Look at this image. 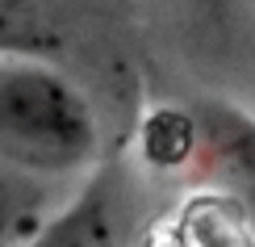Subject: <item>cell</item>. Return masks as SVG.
I'll list each match as a JSON object with an SVG mask.
<instances>
[{
  "label": "cell",
  "instance_id": "cell-1",
  "mask_svg": "<svg viewBox=\"0 0 255 247\" xmlns=\"http://www.w3.org/2000/svg\"><path fill=\"white\" fill-rule=\"evenodd\" d=\"M0 159L55 185L101 164L97 113L50 59L0 63Z\"/></svg>",
  "mask_w": 255,
  "mask_h": 247
},
{
  "label": "cell",
  "instance_id": "cell-2",
  "mask_svg": "<svg viewBox=\"0 0 255 247\" xmlns=\"http://www.w3.org/2000/svg\"><path fill=\"white\" fill-rule=\"evenodd\" d=\"M142 239V172L122 155L101 159L25 247H134Z\"/></svg>",
  "mask_w": 255,
  "mask_h": 247
},
{
  "label": "cell",
  "instance_id": "cell-3",
  "mask_svg": "<svg viewBox=\"0 0 255 247\" xmlns=\"http://www.w3.org/2000/svg\"><path fill=\"white\" fill-rule=\"evenodd\" d=\"M201 126V155L193 172H205L209 189L255 210V113L222 96H201L193 105Z\"/></svg>",
  "mask_w": 255,
  "mask_h": 247
},
{
  "label": "cell",
  "instance_id": "cell-4",
  "mask_svg": "<svg viewBox=\"0 0 255 247\" xmlns=\"http://www.w3.org/2000/svg\"><path fill=\"white\" fill-rule=\"evenodd\" d=\"M138 172H155V176H176V172H193L201 155V126L193 105H151L138 122Z\"/></svg>",
  "mask_w": 255,
  "mask_h": 247
},
{
  "label": "cell",
  "instance_id": "cell-5",
  "mask_svg": "<svg viewBox=\"0 0 255 247\" xmlns=\"http://www.w3.org/2000/svg\"><path fill=\"white\" fill-rule=\"evenodd\" d=\"M63 197L67 193L55 180H42L0 159V247H25L63 206Z\"/></svg>",
  "mask_w": 255,
  "mask_h": 247
},
{
  "label": "cell",
  "instance_id": "cell-6",
  "mask_svg": "<svg viewBox=\"0 0 255 247\" xmlns=\"http://www.w3.org/2000/svg\"><path fill=\"white\" fill-rule=\"evenodd\" d=\"M63 55V29L42 0H0V63Z\"/></svg>",
  "mask_w": 255,
  "mask_h": 247
},
{
  "label": "cell",
  "instance_id": "cell-7",
  "mask_svg": "<svg viewBox=\"0 0 255 247\" xmlns=\"http://www.w3.org/2000/svg\"><path fill=\"white\" fill-rule=\"evenodd\" d=\"M184 4H193V8H205V13H218V8H230L235 0H184Z\"/></svg>",
  "mask_w": 255,
  "mask_h": 247
}]
</instances>
